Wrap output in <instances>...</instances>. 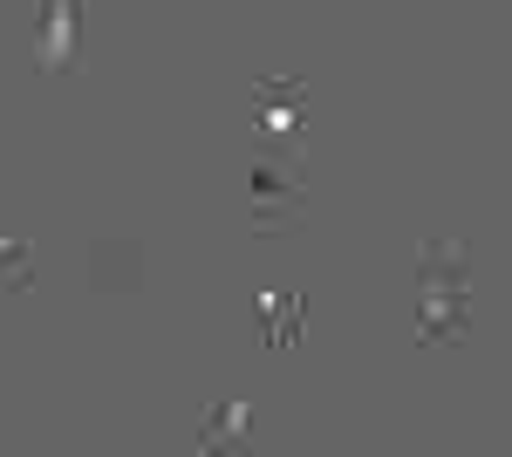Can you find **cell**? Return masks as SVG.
<instances>
[{"label": "cell", "mask_w": 512, "mask_h": 457, "mask_svg": "<svg viewBox=\"0 0 512 457\" xmlns=\"http://www.w3.org/2000/svg\"><path fill=\"white\" fill-rule=\"evenodd\" d=\"M253 321H260V348H267V355H294L301 335H308V294L274 287V294L253 301Z\"/></svg>", "instance_id": "277c9868"}, {"label": "cell", "mask_w": 512, "mask_h": 457, "mask_svg": "<svg viewBox=\"0 0 512 457\" xmlns=\"http://www.w3.org/2000/svg\"><path fill=\"white\" fill-rule=\"evenodd\" d=\"M246 137L260 157H308V82L301 76H260L246 89Z\"/></svg>", "instance_id": "6da1fadb"}, {"label": "cell", "mask_w": 512, "mask_h": 457, "mask_svg": "<svg viewBox=\"0 0 512 457\" xmlns=\"http://www.w3.org/2000/svg\"><path fill=\"white\" fill-rule=\"evenodd\" d=\"M472 328L465 294H417V348H458Z\"/></svg>", "instance_id": "8992f818"}, {"label": "cell", "mask_w": 512, "mask_h": 457, "mask_svg": "<svg viewBox=\"0 0 512 457\" xmlns=\"http://www.w3.org/2000/svg\"><path fill=\"white\" fill-rule=\"evenodd\" d=\"M21 287H35V246L0 232V294H21Z\"/></svg>", "instance_id": "ba28073f"}, {"label": "cell", "mask_w": 512, "mask_h": 457, "mask_svg": "<svg viewBox=\"0 0 512 457\" xmlns=\"http://www.w3.org/2000/svg\"><path fill=\"white\" fill-rule=\"evenodd\" d=\"M301 219H308L301 164L253 151V164H246V226L253 232H301Z\"/></svg>", "instance_id": "7a4b0ae2"}, {"label": "cell", "mask_w": 512, "mask_h": 457, "mask_svg": "<svg viewBox=\"0 0 512 457\" xmlns=\"http://www.w3.org/2000/svg\"><path fill=\"white\" fill-rule=\"evenodd\" d=\"M465 280H472L465 239H424L417 246V294H465Z\"/></svg>", "instance_id": "5b68a950"}, {"label": "cell", "mask_w": 512, "mask_h": 457, "mask_svg": "<svg viewBox=\"0 0 512 457\" xmlns=\"http://www.w3.org/2000/svg\"><path fill=\"white\" fill-rule=\"evenodd\" d=\"M35 62L48 69V76H69V69H82V0H41Z\"/></svg>", "instance_id": "3957f363"}, {"label": "cell", "mask_w": 512, "mask_h": 457, "mask_svg": "<svg viewBox=\"0 0 512 457\" xmlns=\"http://www.w3.org/2000/svg\"><path fill=\"white\" fill-rule=\"evenodd\" d=\"M198 451H205V457L253 451V437H246V403H233V396H219V403L205 410V430H198Z\"/></svg>", "instance_id": "52a82bcc"}]
</instances>
